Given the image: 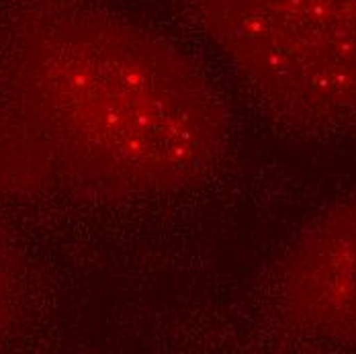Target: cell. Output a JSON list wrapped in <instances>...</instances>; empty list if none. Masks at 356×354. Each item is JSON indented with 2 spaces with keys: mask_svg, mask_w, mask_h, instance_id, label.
I'll return each mask as SVG.
<instances>
[{
  "mask_svg": "<svg viewBox=\"0 0 356 354\" xmlns=\"http://www.w3.org/2000/svg\"><path fill=\"white\" fill-rule=\"evenodd\" d=\"M229 140L213 86L164 37L35 0L0 37V191L145 199L211 175Z\"/></svg>",
  "mask_w": 356,
  "mask_h": 354,
  "instance_id": "cell-1",
  "label": "cell"
},
{
  "mask_svg": "<svg viewBox=\"0 0 356 354\" xmlns=\"http://www.w3.org/2000/svg\"><path fill=\"white\" fill-rule=\"evenodd\" d=\"M277 115L336 125L356 115V0H177Z\"/></svg>",
  "mask_w": 356,
  "mask_h": 354,
  "instance_id": "cell-2",
  "label": "cell"
},
{
  "mask_svg": "<svg viewBox=\"0 0 356 354\" xmlns=\"http://www.w3.org/2000/svg\"><path fill=\"white\" fill-rule=\"evenodd\" d=\"M279 307L295 332L356 346V197L295 240L279 275Z\"/></svg>",
  "mask_w": 356,
  "mask_h": 354,
  "instance_id": "cell-3",
  "label": "cell"
},
{
  "mask_svg": "<svg viewBox=\"0 0 356 354\" xmlns=\"http://www.w3.org/2000/svg\"><path fill=\"white\" fill-rule=\"evenodd\" d=\"M19 303V264L0 236V336L10 328Z\"/></svg>",
  "mask_w": 356,
  "mask_h": 354,
  "instance_id": "cell-4",
  "label": "cell"
}]
</instances>
